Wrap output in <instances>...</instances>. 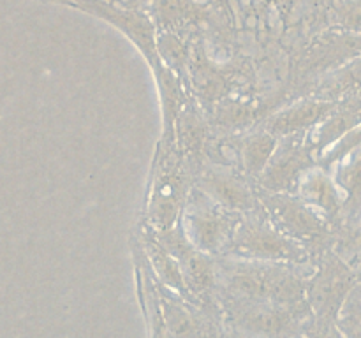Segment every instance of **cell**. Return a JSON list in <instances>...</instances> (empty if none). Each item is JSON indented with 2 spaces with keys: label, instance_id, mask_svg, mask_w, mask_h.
I'll return each mask as SVG.
<instances>
[{
  "label": "cell",
  "instance_id": "3",
  "mask_svg": "<svg viewBox=\"0 0 361 338\" xmlns=\"http://www.w3.org/2000/svg\"><path fill=\"white\" fill-rule=\"evenodd\" d=\"M348 275L341 273L338 268H328L323 275L316 280L310 291V298H312L314 305H316L317 312L323 315H330L331 308L338 305L344 294L349 292L348 285Z\"/></svg>",
  "mask_w": 361,
  "mask_h": 338
},
{
  "label": "cell",
  "instance_id": "1",
  "mask_svg": "<svg viewBox=\"0 0 361 338\" xmlns=\"http://www.w3.org/2000/svg\"><path fill=\"white\" fill-rule=\"evenodd\" d=\"M233 291L247 299L268 301L275 305H295L302 298V285L293 275L275 268L240 266L233 271Z\"/></svg>",
  "mask_w": 361,
  "mask_h": 338
},
{
  "label": "cell",
  "instance_id": "2",
  "mask_svg": "<svg viewBox=\"0 0 361 338\" xmlns=\"http://www.w3.org/2000/svg\"><path fill=\"white\" fill-rule=\"evenodd\" d=\"M238 245L242 250L257 257H270V259H298L300 257V250L296 249L295 243L263 227H249L242 231Z\"/></svg>",
  "mask_w": 361,
  "mask_h": 338
},
{
  "label": "cell",
  "instance_id": "4",
  "mask_svg": "<svg viewBox=\"0 0 361 338\" xmlns=\"http://www.w3.org/2000/svg\"><path fill=\"white\" fill-rule=\"evenodd\" d=\"M309 338H341V337H338V334L335 333V330H331V327L319 326L317 330L309 331Z\"/></svg>",
  "mask_w": 361,
  "mask_h": 338
}]
</instances>
